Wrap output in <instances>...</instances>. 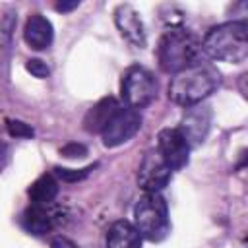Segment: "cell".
<instances>
[{"label": "cell", "instance_id": "obj_1", "mask_svg": "<svg viewBox=\"0 0 248 248\" xmlns=\"http://www.w3.org/2000/svg\"><path fill=\"white\" fill-rule=\"evenodd\" d=\"M219 72L209 64H196L172 76L169 83V99L180 107L202 103L219 85Z\"/></svg>", "mask_w": 248, "mask_h": 248}, {"label": "cell", "instance_id": "obj_2", "mask_svg": "<svg viewBox=\"0 0 248 248\" xmlns=\"http://www.w3.org/2000/svg\"><path fill=\"white\" fill-rule=\"evenodd\" d=\"M207 56L221 62L240 64L248 58V25L246 21H225L211 27L202 43Z\"/></svg>", "mask_w": 248, "mask_h": 248}, {"label": "cell", "instance_id": "obj_3", "mask_svg": "<svg viewBox=\"0 0 248 248\" xmlns=\"http://www.w3.org/2000/svg\"><path fill=\"white\" fill-rule=\"evenodd\" d=\"M200 43L184 29L172 27L163 33L157 45V60L163 72L178 74L190 66L200 64Z\"/></svg>", "mask_w": 248, "mask_h": 248}, {"label": "cell", "instance_id": "obj_4", "mask_svg": "<svg viewBox=\"0 0 248 248\" xmlns=\"http://www.w3.org/2000/svg\"><path fill=\"white\" fill-rule=\"evenodd\" d=\"M134 227L151 242H159L169 232V209L159 192H145L134 207Z\"/></svg>", "mask_w": 248, "mask_h": 248}, {"label": "cell", "instance_id": "obj_5", "mask_svg": "<svg viewBox=\"0 0 248 248\" xmlns=\"http://www.w3.org/2000/svg\"><path fill=\"white\" fill-rule=\"evenodd\" d=\"M120 93L128 108L140 110L147 107L157 95V81L153 74L141 66H132L124 72L120 81Z\"/></svg>", "mask_w": 248, "mask_h": 248}, {"label": "cell", "instance_id": "obj_6", "mask_svg": "<svg viewBox=\"0 0 248 248\" xmlns=\"http://www.w3.org/2000/svg\"><path fill=\"white\" fill-rule=\"evenodd\" d=\"M141 128V114L140 110L134 108H120L112 120L107 124V128L101 132L103 143L105 147H118L122 143H126L128 140H132L138 130Z\"/></svg>", "mask_w": 248, "mask_h": 248}, {"label": "cell", "instance_id": "obj_7", "mask_svg": "<svg viewBox=\"0 0 248 248\" xmlns=\"http://www.w3.org/2000/svg\"><path fill=\"white\" fill-rule=\"evenodd\" d=\"M172 170L167 167L157 149H149L138 169V184L145 192H161L170 182Z\"/></svg>", "mask_w": 248, "mask_h": 248}, {"label": "cell", "instance_id": "obj_8", "mask_svg": "<svg viewBox=\"0 0 248 248\" xmlns=\"http://www.w3.org/2000/svg\"><path fill=\"white\" fill-rule=\"evenodd\" d=\"M157 151L170 170H178L188 165L190 145L178 128H163L157 134Z\"/></svg>", "mask_w": 248, "mask_h": 248}, {"label": "cell", "instance_id": "obj_9", "mask_svg": "<svg viewBox=\"0 0 248 248\" xmlns=\"http://www.w3.org/2000/svg\"><path fill=\"white\" fill-rule=\"evenodd\" d=\"M209 126H211V108L207 105L198 103V105L186 107V112L180 118L178 130L184 136V140L188 141V145L194 147L205 140Z\"/></svg>", "mask_w": 248, "mask_h": 248}, {"label": "cell", "instance_id": "obj_10", "mask_svg": "<svg viewBox=\"0 0 248 248\" xmlns=\"http://www.w3.org/2000/svg\"><path fill=\"white\" fill-rule=\"evenodd\" d=\"M114 23L118 27V31L122 33V37L138 46V48H143L147 39H145V27H143V21L140 17V14L130 6V4H120L116 6L114 10Z\"/></svg>", "mask_w": 248, "mask_h": 248}, {"label": "cell", "instance_id": "obj_11", "mask_svg": "<svg viewBox=\"0 0 248 248\" xmlns=\"http://www.w3.org/2000/svg\"><path fill=\"white\" fill-rule=\"evenodd\" d=\"M118 110H120V105H118V101L114 97H103L101 101H97L85 112V116H83V128L89 134H101Z\"/></svg>", "mask_w": 248, "mask_h": 248}, {"label": "cell", "instance_id": "obj_12", "mask_svg": "<svg viewBox=\"0 0 248 248\" xmlns=\"http://www.w3.org/2000/svg\"><path fill=\"white\" fill-rule=\"evenodd\" d=\"M52 37H54L52 23L45 16L33 14L27 17L25 27H23V39L31 48H35V50L46 48L52 43Z\"/></svg>", "mask_w": 248, "mask_h": 248}, {"label": "cell", "instance_id": "obj_13", "mask_svg": "<svg viewBox=\"0 0 248 248\" xmlns=\"http://www.w3.org/2000/svg\"><path fill=\"white\" fill-rule=\"evenodd\" d=\"M141 240L134 223L126 219L114 221L107 232V248H141Z\"/></svg>", "mask_w": 248, "mask_h": 248}, {"label": "cell", "instance_id": "obj_14", "mask_svg": "<svg viewBox=\"0 0 248 248\" xmlns=\"http://www.w3.org/2000/svg\"><path fill=\"white\" fill-rule=\"evenodd\" d=\"M21 225H23V229H25L27 232L41 236V234H46V232L52 229V219H50L48 211H46L43 205L31 203V205L23 211V215H21Z\"/></svg>", "mask_w": 248, "mask_h": 248}, {"label": "cell", "instance_id": "obj_15", "mask_svg": "<svg viewBox=\"0 0 248 248\" xmlns=\"http://www.w3.org/2000/svg\"><path fill=\"white\" fill-rule=\"evenodd\" d=\"M31 203L35 205H48L54 202V198L58 196V182L54 180L52 174H41L27 190Z\"/></svg>", "mask_w": 248, "mask_h": 248}, {"label": "cell", "instance_id": "obj_16", "mask_svg": "<svg viewBox=\"0 0 248 248\" xmlns=\"http://www.w3.org/2000/svg\"><path fill=\"white\" fill-rule=\"evenodd\" d=\"M89 170H93V167H85L81 170H76V169H56V174L66 180V182H76V180H81L89 174Z\"/></svg>", "mask_w": 248, "mask_h": 248}, {"label": "cell", "instance_id": "obj_17", "mask_svg": "<svg viewBox=\"0 0 248 248\" xmlns=\"http://www.w3.org/2000/svg\"><path fill=\"white\" fill-rule=\"evenodd\" d=\"M25 68H27V72H29L31 76L41 78V79H43V78H46V76L50 74V70H48L46 62H43V60H39V58H31V60H27Z\"/></svg>", "mask_w": 248, "mask_h": 248}, {"label": "cell", "instance_id": "obj_18", "mask_svg": "<svg viewBox=\"0 0 248 248\" xmlns=\"http://www.w3.org/2000/svg\"><path fill=\"white\" fill-rule=\"evenodd\" d=\"M8 132L16 138H31L33 136V128L21 120H10L8 122Z\"/></svg>", "mask_w": 248, "mask_h": 248}, {"label": "cell", "instance_id": "obj_19", "mask_svg": "<svg viewBox=\"0 0 248 248\" xmlns=\"http://www.w3.org/2000/svg\"><path fill=\"white\" fill-rule=\"evenodd\" d=\"M60 155L62 157H68V159H79V157H85L87 155V147L83 143H66L62 149H60Z\"/></svg>", "mask_w": 248, "mask_h": 248}, {"label": "cell", "instance_id": "obj_20", "mask_svg": "<svg viewBox=\"0 0 248 248\" xmlns=\"http://www.w3.org/2000/svg\"><path fill=\"white\" fill-rule=\"evenodd\" d=\"M50 248H78L70 238H64V236H58V238H54L52 240V244H50Z\"/></svg>", "mask_w": 248, "mask_h": 248}, {"label": "cell", "instance_id": "obj_21", "mask_svg": "<svg viewBox=\"0 0 248 248\" xmlns=\"http://www.w3.org/2000/svg\"><path fill=\"white\" fill-rule=\"evenodd\" d=\"M78 6H79V2H78V0H72V2H58L54 8H56L58 12H70V10L78 8Z\"/></svg>", "mask_w": 248, "mask_h": 248}, {"label": "cell", "instance_id": "obj_22", "mask_svg": "<svg viewBox=\"0 0 248 248\" xmlns=\"http://www.w3.org/2000/svg\"><path fill=\"white\" fill-rule=\"evenodd\" d=\"M6 153H8V147L0 141V169L4 167V163H6Z\"/></svg>", "mask_w": 248, "mask_h": 248}]
</instances>
